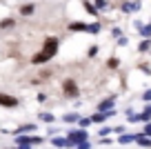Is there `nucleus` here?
I'll list each match as a JSON object with an SVG mask.
<instances>
[{"label": "nucleus", "mask_w": 151, "mask_h": 149, "mask_svg": "<svg viewBox=\"0 0 151 149\" xmlns=\"http://www.w3.org/2000/svg\"><path fill=\"white\" fill-rule=\"evenodd\" d=\"M69 31H73V33H100L102 31V22H69Z\"/></svg>", "instance_id": "nucleus-1"}, {"label": "nucleus", "mask_w": 151, "mask_h": 149, "mask_svg": "<svg viewBox=\"0 0 151 149\" xmlns=\"http://www.w3.org/2000/svg\"><path fill=\"white\" fill-rule=\"evenodd\" d=\"M58 47H60V38H56V36H49V38H45L40 54H42V56L47 58V60H51V58L58 54Z\"/></svg>", "instance_id": "nucleus-2"}, {"label": "nucleus", "mask_w": 151, "mask_h": 149, "mask_svg": "<svg viewBox=\"0 0 151 149\" xmlns=\"http://www.w3.org/2000/svg\"><path fill=\"white\" fill-rule=\"evenodd\" d=\"M67 138L71 140V142H76V147L80 142H87L89 140V131L87 129H67Z\"/></svg>", "instance_id": "nucleus-3"}, {"label": "nucleus", "mask_w": 151, "mask_h": 149, "mask_svg": "<svg viewBox=\"0 0 151 149\" xmlns=\"http://www.w3.org/2000/svg\"><path fill=\"white\" fill-rule=\"evenodd\" d=\"M62 91H65L67 98H78L80 96V87H78V82H76L73 78L62 80Z\"/></svg>", "instance_id": "nucleus-4"}, {"label": "nucleus", "mask_w": 151, "mask_h": 149, "mask_svg": "<svg viewBox=\"0 0 151 149\" xmlns=\"http://www.w3.org/2000/svg\"><path fill=\"white\" fill-rule=\"evenodd\" d=\"M0 107L16 109V107H20V100L16 96H9V93H2V91H0Z\"/></svg>", "instance_id": "nucleus-5"}, {"label": "nucleus", "mask_w": 151, "mask_h": 149, "mask_svg": "<svg viewBox=\"0 0 151 149\" xmlns=\"http://www.w3.org/2000/svg\"><path fill=\"white\" fill-rule=\"evenodd\" d=\"M140 9H142V2H138V0H124V2H120V11L122 14H138Z\"/></svg>", "instance_id": "nucleus-6"}, {"label": "nucleus", "mask_w": 151, "mask_h": 149, "mask_svg": "<svg viewBox=\"0 0 151 149\" xmlns=\"http://www.w3.org/2000/svg\"><path fill=\"white\" fill-rule=\"evenodd\" d=\"M116 109V98H102L98 103V114H107V111H113Z\"/></svg>", "instance_id": "nucleus-7"}, {"label": "nucleus", "mask_w": 151, "mask_h": 149, "mask_svg": "<svg viewBox=\"0 0 151 149\" xmlns=\"http://www.w3.org/2000/svg\"><path fill=\"white\" fill-rule=\"evenodd\" d=\"M33 131H36V125H33V122H27V125H20V127H16V129H11L9 134H14V138H16V136L33 134Z\"/></svg>", "instance_id": "nucleus-8"}, {"label": "nucleus", "mask_w": 151, "mask_h": 149, "mask_svg": "<svg viewBox=\"0 0 151 149\" xmlns=\"http://www.w3.org/2000/svg\"><path fill=\"white\" fill-rule=\"evenodd\" d=\"M113 114H116V109H113V111H107V114H98V111H96L93 116H89V118H91V122H96V125H104Z\"/></svg>", "instance_id": "nucleus-9"}, {"label": "nucleus", "mask_w": 151, "mask_h": 149, "mask_svg": "<svg viewBox=\"0 0 151 149\" xmlns=\"http://www.w3.org/2000/svg\"><path fill=\"white\" fill-rule=\"evenodd\" d=\"M80 114H76V111H67L65 116H62V122L65 125H78V120H80Z\"/></svg>", "instance_id": "nucleus-10"}, {"label": "nucleus", "mask_w": 151, "mask_h": 149, "mask_svg": "<svg viewBox=\"0 0 151 149\" xmlns=\"http://www.w3.org/2000/svg\"><path fill=\"white\" fill-rule=\"evenodd\" d=\"M38 118H40V122H45V125H53V122H56V116H53L51 111H40Z\"/></svg>", "instance_id": "nucleus-11"}, {"label": "nucleus", "mask_w": 151, "mask_h": 149, "mask_svg": "<svg viewBox=\"0 0 151 149\" xmlns=\"http://www.w3.org/2000/svg\"><path fill=\"white\" fill-rule=\"evenodd\" d=\"M33 14H36V5H33V2H27V5L20 7V16H24V18H27V16H33Z\"/></svg>", "instance_id": "nucleus-12"}, {"label": "nucleus", "mask_w": 151, "mask_h": 149, "mask_svg": "<svg viewBox=\"0 0 151 149\" xmlns=\"http://www.w3.org/2000/svg\"><path fill=\"white\" fill-rule=\"evenodd\" d=\"M118 142H120V145H131V142H136V134H122V136H118Z\"/></svg>", "instance_id": "nucleus-13"}, {"label": "nucleus", "mask_w": 151, "mask_h": 149, "mask_svg": "<svg viewBox=\"0 0 151 149\" xmlns=\"http://www.w3.org/2000/svg\"><path fill=\"white\" fill-rule=\"evenodd\" d=\"M136 145H140V147H147V149H149V147H151V140L147 138L145 134H136Z\"/></svg>", "instance_id": "nucleus-14"}, {"label": "nucleus", "mask_w": 151, "mask_h": 149, "mask_svg": "<svg viewBox=\"0 0 151 149\" xmlns=\"http://www.w3.org/2000/svg\"><path fill=\"white\" fill-rule=\"evenodd\" d=\"M82 9H85L89 16H98V9H96V5H93V2H89V0H87V2H82Z\"/></svg>", "instance_id": "nucleus-15"}, {"label": "nucleus", "mask_w": 151, "mask_h": 149, "mask_svg": "<svg viewBox=\"0 0 151 149\" xmlns=\"http://www.w3.org/2000/svg\"><path fill=\"white\" fill-rule=\"evenodd\" d=\"M138 33L142 36V40H151V25H142V29Z\"/></svg>", "instance_id": "nucleus-16"}, {"label": "nucleus", "mask_w": 151, "mask_h": 149, "mask_svg": "<svg viewBox=\"0 0 151 149\" xmlns=\"http://www.w3.org/2000/svg\"><path fill=\"white\" fill-rule=\"evenodd\" d=\"M93 5H96V9H98V14H100V11H107L109 7H111V2H107V0H96Z\"/></svg>", "instance_id": "nucleus-17"}, {"label": "nucleus", "mask_w": 151, "mask_h": 149, "mask_svg": "<svg viewBox=\"0 0 151 149\" xmlns=\"http://www.w3.org/2000/svg\"><path fill=\"white\" fill-rule=\"evenodd\" d=\"M138 51H140V54L151 51V40H140V45H138Z\"/></svg>", "instance_id": "nucleus-18"}, {"label": "nucleus", "mask_w": 151, "mask_h": 149, "mask_svg": "<svg viewBox=\"0 0 151 149\" xmlns=\"http://www.w3.org/2000/svg\"><path fill=\"white\" fill-rule=\"evenodd\" d=\"M107 67H109V69H118V67H120V60H118L116 56H111V58L107 60Z\"/></svg>", "instance_id": "nucleus-19"}, {"label": "nucleus", "mask_w": 151, "mask_h": 149, "mask_svg": "<svg viewBox=\"0 0 151 149\" xmlns=\"http://www.w3.org/2000/svg\"><path fill=\"white\" fill-rule=\"evenodd\" d=\"M89 125H91V118H80L78 120V129H89Z\"/></svg>", "instance_id": "nucleus-20"}, {"label": "nucleus", "mask_w": 151, "mask_h": 149, "mask_svg": "<svg viewBox=\"0 0 151 149\" xmlns=\"http://www.w3.org/2000/svg\"><path fill=\"white\" fill-rule=\"evenodd\" d=\"M9 27H16V20L14 18H7V20L0 22V29H9Z\"/></svg>", "instance_id": "nucleus-21"}, {"label": "nucleus", "mask_w": 151, "mask_h": 149, "mask_svg": "<svg viewBox=\"0 0 151 149\" xmlns=\"http://www.w3.org/2000/svg\"><path fill=\"white\" fill-rule=\"evenodd\" d=\"M111 36L116 38V40H118V38H122V29H120V27H113V29H111Z\"/></svg>", "instance_id": "nucleus-22"}, {"label": "nucleus", "mask_w": 151, "mask_h": 149, "mask_svg": "<svg viewBox=\"0 0 151 149\" xmlns=\"http://www.w3.org/2000/svg\"><path fill=\"white\" fill-rule=\"evenodd\" d=\"M87 56H89V58L98 56V45H91V47H89V51H87Z\"/></svg>", "instance_id": "nucleus-23"}, {"label": "nucleus", "mask_w": 151, "mask_h": 149, "mask_svg": "<svg viewBox=\"0 0 151 149\" xmlns=\"http://www.w3.org/2000/svg\"><path fill=\"white\" fill-rule=\"evenodd\" d=\"M111 127H100V131H98V136H100V138H102V136H109V134H111Z\"/></svg>", "instance_id": "nucleus-24"}, {"label": "nucleus", "mask_w": 151, "mask_h": 149, "mask_svg": "<svg viewBox=\"0 0 151 149\" xmlns=\"http://www.w3.org/2000/svg\"><path fill=\"white\" fill-rule=\"evenodd\" d=\"M142 100H145L147 105H151V89H147V91L142 93Z\"/></svg>", "instance_id": "nucleus-25"}, {"label": "nucleus", "mask_w": 151, "mask_h": 149, "mask_svg": "<svg viewBox=\"0 0 151 149\" xmlns=\"http://www.w3.org/2000/svg\"><path fill=\"white\" fill-rule=\"evenodd\" d=\"M142 134H145L147 138L151 140V122H147V125H145V129H142Z\"/></svg>", "instance_id": "nucleus-26"}, {"label": "nucleus", "mask_w": 151, "mask_h": 149, "mask_svg": "<svg viewBox=\"0 0 151 149\" xmlns=\"http://www.w3.org/2000/svg\"><path fill=\"white\" fill-rule=\"evenodd\" d=\"M47 136L56 138V136H60V134H58V129H56V127H49V129H47Z\"/></svg>", "instance_id": "nucleus-27"}, {"label": "nucleus", "mask_w": 151, "mask_h": 149, "mask_svg": "<svg viewBox=\"0 0 151 149\" xmlns=\"http://www.w3.org/2000/svg\"><path fill=\"white\" fill-rule=\"evenodd\" d=\"M127 45H129V38H127V36L118 38V47H127Z\"/></svg>", "instance_id": "nucleus-28"}, {"label": "nucleus", "mask_w": 151, "mask_h": 149, "mask_svg": "<svg viewBox=\"0 0 151 149\" xmlns=\"http://www.w3.org/2000/svg\"><path fill=\"white\" fill-rule=\"evenodd\" d=\"M113 131H116V134H120V136H122V134H127V131H124V125H118V127H113Z\"/></svg>", "instance_id": "nucleus-29"}, {"label": "nucleus", "mask_w": 151, "mask_h": 149, "mask_svg": "<svg viewBox=\"0 0 151 149\" xmlns=\"http://www.w3.org/2000/svg\"><path fill=\"white\" fill-rule=\"evenodd\" d=\"M38 103H47V93H45V91L38 93Z\"/></svg>", "instance_id": "nucleus-30"}, {"label": "nucleus", "mask_w": 151, "mask_h": 149, "mask_svg": "<svg viewBox=\"0 0 151 149\" xmlns=\"http://www.w3.org/2000/svg\"><path fill=\"white\" fill-rule=\"evenodd\" d=\"M76 149H91V142H89V140H87V142H80Z\"/></svg>", "instance_id": "nucleus-31"}, {"label": "nucleus", "mask_w": 151, "mask_h": 149, "mask_svg": "<svg viewBox=\"0 0 151 149\" xmlns=\"http://www.w3.org/2000/svg\"><path fill=\"white\" fill-rule=\"evenodd\" d=\"M145 114H147V116H151V105H147V107H145Z\"/></svg>", "instance_id": "nucleus-32"}, {"label": "nucleus", "mask_w": 151, "mask_h": 149, "mask_svg": "<svg viewBox=\"0 0 151 149\" xmlns=\"http://www.w3.org/2000/svg\"><path fill=\"white\" fill-rule=\"evenodd\" d=\"M14 147H16V145H14ZM16 149H31V147H29V145H18Z\"/></svg>", "instance_id": "nucleus-33"}, {"label": "nucleus", "mask_w": 151, "mask_h": 149, "mask_svg": "<svg viewBox=\"0 0 151 149\" xmlns=\"http://www.w3.org/2000/svg\"><path fill=\"white\" fill-rule=\"evenodd\" d=\"M5 149H16V147H5Z\"/></svg>", "instance_id": "nucleus-34"}, {"label": "nucleus", "mask_w": 151, "mask_h": 149, "mask_svg": "<svg viewBox=\"0 0 151 149\" xmlns=\"http://www.w3.org/2000/svg\"><path fill=\"white\" fill-rule=\"evenodd\" d=\"M149 25H151V22H149Z\"/></svg>", "instance_id": "nucleus-35"}]
</instances>
